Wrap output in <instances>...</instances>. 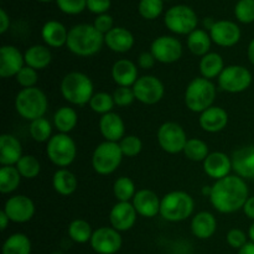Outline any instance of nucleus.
I'll list each match as a JSON object with an SVG mask.
<instances>
[{
  "label": "nucleus",
  "instance_id": "1",
  "mask_svg": "<svg viewBox=\"0 0 254 254\" xmlns=\"http://www.w3.org/2000/svg\"><path fill=\"white\" fill-rule=\"evenodd\" d=\"M250 198V189L245 179L228 175L217 180L211 188L210 201L213 208L221 213H235L243 210Z\"/></svg>",
  "mask_w": 254,
  "mask_h": 254
},
{
  "label": "nucleus",
  "instance_id": "2",
  "mask_svg": "<svg viewBox=\"0 0 254 254\" xmlns=\"http://www.w3.org/2000/svg\"><path fill=\"white\" fill-rule=\"evenodd\" d=\"M104 44V35L93 25L79 24L72 27L67 37V49L79 57H89L98 54Z\"/></svg>",
  "mask_w": 254,
  "mask_h": 254
},
{
  "label": "nucleus",
  "instance_id": "3",
  "mask_svg": "<svg viewBox=\"0 0 254 254\" xmlns=\"http://www.w3.org/2000/svg\"><path fill=\"white\" fill-rule=\"evenodd\" d=\"M61 94L67 102H69L73 106H84L89 103L93 97V82L82 72H69L62 78Z\"/></svg>",
  "mask_w": 254,
  "mask_h": 254
},
{
  "label": "nucleus",
  "instance_id": "4",
  "mask_svg": "<svg viewBox=\"0 0 254 254\" xmlns=\"http://www.w3.org/2000/svg\"><path fill=\"white\" fill-rule=\"evenodd\" d=\"M49 101L44 91L37 87L22 88L15 98V109L17 114L26 121H36L44 118L47 112Z\"/></svg>",
  "mask_w": 254,
  "mask_h": 254
},
{
  "label": "nucleus",
  "instance_id": "5",
  "mask_svg": "<svg viewBox=\"0 0 254 254\" xmlns=\"http://www.w3.org/2000/svg\"><path fill=\"white\" fill-rule=\"evenodd\" d=\"M195 201L185 191H171L161 198L160 216L169 222H183L193 212Z\"/></svg>",
  "mask_w": 254,
  "mask_h": 254
},
{
  "label": "nucleus",
  "instance_id": "6",
  "mask_svg": "<svg viewBox=\"0 0 254 254\" xmlns=\"http://www.w3.org/2000/svg\"><path fill=\"white\" fill-rule=\"evenodd\" d=\"M216 98V87L212 81L196 77L188 84L185 91V104L193 113H202L212 107Z\"/></svg>",
  "mask_w": 254,
  "mask_h": 254
},
{
  "label": "nucleus",
  "instance_id": "7",
  "mask_svg": "<svg viewBox=\"0 0 254 254\" xmlns=\"http://www.w3.org/2000/svg\"><path fill=\"white\" fill-rule=\"evenodd\" d=\"M123 156L119 143L106 140L94 149L92 166L99 175H111L119 168Z\"/></svg>",
  "mask_w": 254,
  "mask_h": 254
},
{
  "label": "nucleus",
  "instance_id": "8",
  "mask_svg": "<svg viewBox=\"0 0 254 254\" xmlns=\"http://www.w3.org/2000/svg\"><path fill=\"white\" fill-rule=\"evenodd\" d=\"M46 154L52 164L59 168H67L76 159V143L68 134L59 133L47 141Z\"/></svg>",
  "mask_w": 254,
  "mask_h": 254
},
{
  "label": "nucleus",
  "instance_id": "9",
  "mask_svg": "<svg viewBox=\"0 0 254 254\" xmlns=\"http://www.w3.org/2000/svg\"><path fill=\"white\" fill-rule=\"evenodd\" d=\"M164 22L171 32L179 35H190L197 29L198 19L191 7L186 5H176L166 11Z\"/></svg>",
  "mask_w": 254,
  "mask_h": 254
},
{
  "label": "nucleus",
  "instance_id": "10",
  "mask_svg": "<svg viewBox=\"0 0 254 254\" xmlns=\"http://www.w3.org/2000/svg\"><path fill=\"white\" fill-rule=\"evenodd\" d=\"M253 81L250 69L241 64L226 66L218 77V86L228 93H242L247 91Z\"/></svg>",
  "mask_w": 254,
  "mask_h": 254
},
{
  "label": "nucleus",
  "instance_id": "11",
  "mask_svg": "<svg viewBox=\"0 0 254 254\" xmlns=\"http://www.w3.org/2000/svg\"><path fill=\"white\" fill-rule=\"evenodd\" d=\"M189 138L180 124L166 122L158 130V143L164 151L169 154H179L184 151Z\"/></svg>",
  "mask_w": 254,
  "mask_h": 254
},
{
  "label": "nucleus",
  "instance_id": "12",
  "mask_svg": "<svg viewBox=\"0 0 254 254\" xmlns=\"http://www.w3.org/2000/svg\"><path fill=\"white\" fill-rule=\"evenodd\" d=\"M133 91L136 101L141 102L143 104L153 106L163 99L165 94V87L158 77L146 74L139 77L133 86Z\"/></svg>",
  "mask_w": 254,
  "mask_h": 254
},
{
  "label": "nucleus",
  "instance_id": "13",
  "mask_svg": "<svg viewBox=\"0 0 254 254\" xmlns=\"http://www.w3.org/2000/svg\"><path fill=\"white\" fill-rule=\"evenodd\" d=\"M150 52L161 64H174L183 56V45L174 36H159L151 42Z\"/></svg>",
  "mask_w": 254,
  "mask_h": 254
},
{
  "label": "nucleus",
  "instance_id": "14",
  "mask_svg": "<svg viewBox=\"0 0 254 254\" xmlns=\"http://www.w3.org/2000/svg\"><path fill=\"white\" fill-rule=\"evenodd\" d=\"M92 250L98 254H116L121 251L123 240L121 232L113 227H99L91 238Z\"/></svg>",
  "mask_w": 254,
  "mask_h": 254
},
{
  "label": "nucleus",
  "instance_id": "15",
  "mask_svg": "<svg viewBox=\"0 0 254 254\" xmlns=\"http://www.w3.org/2000/svg\"><path fill=\"white\" fill-rule=\"evenodd\" d=\"M2 211L7 215L10 222L25 223L34 217L35 203L27 196L16 195L7 198Z\"/></svg>",
  "mask_w": 254,
  "mask_h": 254
},
{
  "label": "nucleus",
  "instance_id": "16",
  "mask_svg": "<svg viewBox=\"0 0 254 254\" xmlns=\"http://www.w3.org/2000/svg\"><path fill=\"white\" fill-rule=\"evenodd\" d=\"M25 64L24 55L17 47L11 45H4L0 49V76L2 78L16 77Z\"/></svg>",
  "mask_w": 254,
  "mask_h": 254
},
{
  "label": "nucleus",
  "instance_id": "17",
  "mask_svg": "<svg viewBox=\"0 0 254 254\" xmlns=\"http://www.w3.org/2000/svg\"><path fill=\"white\" fill-rule=\"evenodd\" d=\"M210 36L212 42L218 46L232 47L241 40V29L236 22L220 20L211 27Z\"/></svg>",
  "mask_w": 254,
  "mask_h": 254
},
{
  "label": "nucleus",
  "instance_id": "18",
  "mask_svg": "<svg viewBox=\"0 0 254 254\" xmlns=\"http://www.w3.org/2000/svg\"><path fill=\"white\" fill-rule=\"evenodd\" d=\"M232 170L245 180H254V144L245 145L233 151L231 156Z\"/></svg>",
  "mask_w": 254,
  "mask_h": 254
},
{
  "label": "nucleus",
  "instance_id": "19",
  "mask_svg": "<svg viewBox=\"0 0 254 254\" xmlns=\"http://www.w3.org/2000/svg\"><path fill=\"white\" fill-rule=\"evenodd\" d=\"M136 212L131 202H117L109 212V222L114 230L119 232L129 231L135 225Z\"/></svg>",
  "mask_w": 254,
  "mask_h": 254
},
{
  "label": "nucleus",
  "instance_id": "20",
  "mask_svg": "<svg viewBox=\"0 0 254 254\" xmlns=\"http://www.w3.org/2000/svg\"><path fill=\"white\" fill-rule=\"evenodd\" d=\"M131 203L141 217L153 218L160 213L161 200L154 191L148 189L139 190L131 200Z\"/></svg>",
  "mask_w": 254,
  "mask_h": 254
},
{
  "label": "nucleus",
  "instance_id": "21",
  "mask_svg": "<svg viewBox=\"0 0 254 254\" xmlns=\"http://www.w3.org/2000/svg\"><path fill=\"white\" fill-rule=\"evenodd\" d=\"M232 170V161L227 154L222 151H213L208 154L203 161V171L213 180H221L230 175Z\"/></svg>",
  "mask_w": 254,
  "mask_h": 254
},
{
  "label": "nucleus",
  "instance_id": "22",
  "mask_svg": "<svg viewBox=\"0 0 254 254\" xmlns=\"http://www.w3.org/2000/svg\"><path fill=\"white\" fill-rule=\"evenodd\" d=\"M99 130L107 141L119 143L126 136V124L119 114L111 112L99 119Z\"/></svg>",
  "mask_w": 254,
  "mask_h": 254
},
{
  "label": "nucleus",
  "instance_id": "23",
  "mask_svg": "<svg viewBox=\"0 0 254 254\" xmlns=\"http://www.w3.org/2000/svg\"><path fill=\"white\" fill-rule=\"evenodd\" d=\"M200 127L207 133H218L228 124V113L222 107L212 106L200 114Z\"/></svg>",
  "mask_w": 254,
  "mask_h": 254
},
{
  "label": "nucleus",
  "instance_id": "24",
  "mask_svg": "<svg viewBox=\"0 0 254 254\" xmlns=\"http://www.w3.org/2000/svg\"><path fill=\"white\" fill-rule=\"evenodd\" d=\"M22 158V148L19 139L11 134L0 136V164L1 166H15Z\"/></svg>",
  "mask_w": 254,
  "mask_h": 254
},
{
  "label": "nucleus",
  "instance_id": "25",
  "mask_svg": "<svg viewBox=\"0 0 254 254\" xmlns=\"http://www.w3.org/2000/svg\"><path fill=\"white\" fill-rule=\"evenodd\" d=\"M104 44L113 52L126 54L134 46V36L126 27H113L104 35Z\"/></svg>",
  "mask_w": 254,
  "mask_h": 254
},
{
  "label": "nucleus",
  "instance_id": "26",
  "mask_svg": "<svg viewBox=\"0 0 254 254\" xmlns=\"http://www.w3.org/2000/svg\"><path fill=\"white\" fill-rule=\"evenodd\" d=\"M112 77L118 87H133L138 81V67L129 60H118L112 67Z\"/></svg>",
  "mask_w": 254,
  "mask_h": 254
},
{
  "label": "nucleus",
  "instance_id": "27",
  "mask_svg": "<svg viewBox=\"0 0 254 254\" xmlns=\"http://www.w3.org/2000/svg\"><path fill=\"white\" fill-rule=\"evenodd\" d=\"M216 230H217V220L212 213L207 211L198 212L191 221L192 235L198 240H208L215 235Z\"/></svg>",
  "mask_w": 254,
  "mask_h": 254
},
{
  "label": "nucleus",
  "instance_id": "28",
  "mask_svg": "<svg viewBox=\"0 0 254 254\" xmlns=\"http://www.w3.org/2000/svg\"><path fill=\"white\" fill-rule=\"evenodd\" d=\"M41 36L45 44L54 49L64 46L67 44V37H68V31L64 27V24L56 20H50L42 26Z\"/></svg>",
  "mask_w": 254,
  "mask_h": 254
},
{
  "label": "nucleus",
  "instance_id": "29",
  "mask_svg": "<svg viewBox=\"0 0 254 254\" xmlns=\"http://www.w3.org/2000/svg\"><path fill=\"white\" fill-rule=\"evenodd\" d=\"M25 64L40 71L45 69L52 61V54L49 47L44 45H34L29 47L24 54Z\"/></svg>",
  "mask_w": 254,
  "mask_h": 254
},
{
  "label": "nucleus",
  "instance_id": "30",
  "mask_svg": "<svg viewBox=\"0 0 254 254\" xmlns=\"http://www.w3.org/2000/svg\"><path fill=\"white\" fill-rule=\"evenodd\" d=\"M200 72L201 77L207 79H213L216 77H220L222 71L225 69V62H223L222 56L217 52H208L200 60Z\"/></svg>",
  "mask_w": 254,
  "mask_h": 254
},
{
  "label": "nucleus",
  "instance_id": "31",
  "mask_svg": "<svg viewBox=\"0 0 254 254\" xmlns=\"http://www.w3.org/2000/svg\"><path fill=\"white\" fill-rule=\"evenodd\" d=\"M52 186L55 191L62 196H69L78 186L76 175L67 169H59L52 178Z\"/></svg>",
  "mask_w": 254,
  "mask_h": 254
},
{
  "label": "nucleus",
  "instance_id": "32",
  "mask_svg": "<svg viewBox=\"0 0 254 254\" xmlns=\"http://www.w3.org/2000/svg\"><path fill=\"white\" fill-rule=\"evenodd\" d=\"M78 123L77 112L71 107H61L54 116V126L60 133L67 134L73 130Z\"/></svg>",
  "mask_w": 254,
  "mask_h": 254
},
{
  "label": "nucleus",
  "instance_id": "33",
  "mask_svg": "<svg viewBox=\"0 0 254 254\" xmlns=\"http://www.w3.org/2000/svg\"><path fill=\"white\" fill-rule=\"evenodd\" d=\"M211 42L212 40L210 34L202 29H196L188 36V47L195 56L203 57L207 55L211 49Z\"/></svg>",
  "mask_w": 254,
  "mask_h": 254
},
{
  "label": "nucleus",
  "instance_id": "34",
  "mask_svg": "<svg viewBox=\"0 0 254 254\" xmlns=\"http://www.w3.org/2000/svg\"><path fill=\"white\" fill-rule=\"evenodd\" d=\"M2 254H31V241L24 233H14L2 245Z\"/></svg>",
  "mask_w": 254,
  "mask_h": 254
},
{
  "label": "nucleus",
  "instance_id": "35",
  "mask_svg": "<svg viewBox=\"0 0 254 254\" xmlns=\"http://www.w3.org/2000/svg\"><path fill=\"white\" fill-rule=\"evenodd\" d=\"M22 176L16 166H2L0 169V192L6 195L19 188Z\"/></svg>",
  "mask_w": 254,
  "mask_h": 254
},
{
  "label": "nucleus",
  "instance_id": "36",
  "mask_svg": "<svg viewBox=\"0 0 254 254\" xmlns=\"http://www.w3.org/2000/svg\"><path fill=\"white\" fill-rule=\"evenodd\" d=\"M68 236L73 242L84 245L87 242H91V238L93 236L91 225L84 220H73L68 226Z\"/></svg>",
  "mask_w": 254,
  "mask_h": 254
},
{
  "label": "nucleus",
  "instance_id": "37",
  "mask_svg": "<svg viewBox=\"0 0 254 254\" xmlns=\"http://www.w3.org/2000/svg\"><path fill=\"white\" fill-rule=\"evenodd\" d=\"M183 153L185 154L189 160L196 161V163L202 161L203 163L205 159L208 156V154H210V151H208V145L205 141L197 138H191L186 143Z\"/></svg>",
  "mask_w": 254,
  "mask_h": 254
},
{
  "label": "nucleus",
  "instance_id": "38",
  "mask_svg": "<svg viewBox=\"0 0 254 254\" xmlns=\"http://www.w3.org/2000/svg\"><path fill=\"white\" fill-rule=\"evenodd\" d=\"M113 193L118 202H130L136 193L133 180L127 176L117 179L113 185Z\"/></svg>",
  "mask_w": 254,
  "mask_h": 254
},
{
  "label": "nucleus",
  "instance_id": "39",
  "mask_svg": "<svg viewBox=\"0 0 254 254\" xmlns=\"http://www.w3.org/2000/svg\"><path fill=\"white\" fill-rule=\"evenodd\" d=\"M16 169L20 175L25 179H35L39 176L41 171V164L39 159L34 155H22V158L17 161Z\"/></svg>",
  "mask_w": 254,
  "mask_h": 254
},
{
  "label": "nucleus",
  "instance_id": "40",
  "mask_svg": "<svg viewBox=\"0 0 254 254\" xmlns=\"http://www.w3.org/2000/svg\"><path fill=\"white\" fill-rule=\"evenodd\" d=\"M30 135L37 143H45L52 138V126L46 118H39L30 123Z\"/></svg>",
  "mask_w": 254,
  "mask_h": 254
},
{
  "label": "nucleus",
  "instance_id": "41",
  "mask_svg": "<svg viewBox=\"0 0 254 254\" xmlns=\"http://www.w3.org/2000/svg\"><path fill=\"white\" fill-rule=\"evenodd\" d=\"M88 104L92 111L98 114H102V116H104L107 113H111L113 111L114 106H116L113 94H109L107 92H99V93L93 94V97H92L91 102Z\"/></svg>",
  "mask_w": 254,
  "mask_h": 254
},
{
  "label": "nucleus",
  "instance_id": "42",
  "mask_svg": "<svg viewBox=\"0 0 254 254\" xmlns=\"http://www.w3.org/2000/svg\"><path fill=\"white\" fill-rule=\"evenodd\" d=\"M163 0H140L139 14L146 20H154L163 12Z\"/></svg>",
  "mask_w": 254,
  "mask_h": 254
},
{
  "label": "nucleus",
  "instance_id": "43",
  "mask_svg": "<svg viewBox=\"0 0 254 254\" xmlns=\"http://www.w3.org/2000/svg\"><path fill=\"white\" fill-rule=\"evenodd\" d=\"M119 146H121V150L124 156L134 158L140 154L141 149H143V143L136 135H126L119 141Z\"/></svg>",
  "mask_w": 254,
  "mask_h": 254
},
{
  "label": "nucleus",
  "instance_id": "44",
  "mask_svg": "<svg viewBox=\"0 0 254 254\" xmlns=\"http://www.w3.org/2000/svg\"><path fill=\"white\" fill-rule=\"evenodd\" d=\"M235 15L242 24H251L254 21V0H240L236 4Z\"/></svg>",
  "mask_w": 254,
  "mask_h": 254
},
{
  "label": "nucleus",
  "instance_id": "45",
  "mask_svg": "<svg viewBox=\"0 0 254 254\" xmlns=\"http://www.w3.org/2000/svg\"><path fill=\"white\" fill-rule=\"evenodd\" d=\"M113 99L116 106L128 107L135 101L133 87H118L113 93Z\"/></svg>",
  "mask_w": 254,
  "mask_h": 254
},
{
  "label": "nucleus",
  "instance_id": "46",
  "mask_svg": "<svg viewBox=\"0 0 254 254\" xmlns=\"http://www.w3.org/2000/svg\"><path fill=\"white\" fill-rule=\"evenodd\" d=\"M16 82L24 88H31L35 87V84L37 83V79H39V74H37L36 69L31 68L29 66H25L19 73L16 74Z\"/></svg>",
  "mask_w": 254,
  "mask_h": 254
},
{
  "label": "nucleus",
  "instance_id": "47",
  "mask_svg": "<svg viewBox=\"0 0 254 254\" xmlns=\"http://www.w3.org/2000/svg\"><path fill=\"white\" fill-rule=\"evenodd\" d=\"M57 6L62 12L77 15L87 7V0H56Z\"/></svg>",
  "mask_w": 254,
  "mask_h": 254
},
{
  "label": "nucleus",
  "instance_id": "48",
  "mask_svg": "<svg viewBox=\"0 0 254 254\" xmlns=\"http://www.w3.org/2000/svg\"><path fill=\"white\" fill-rule=\"evenodd\" d=\"M226 240H227V243L231 247L238 251L248 243L247 235L242 230H240V228H232L231 231H228Z\"/></svg>",
  "mask_w": 254,
  "mask_h": 254
},
{
  "label": "nucleus",
  "instance_id": "49",
  "mask_svg": "<svg viewBox=\"0 0 254 254\" xmlns=\"http://www.w3.org/2000/svg\"><path fill=\"white\" fill-rule=\"evenodd\" d=\"M93 26L96 27L101 34H108V32L113 29V17L108 14L98 15V16L96 17V20H94Z\"/></svg>",
  "mask_w": 254,
  "mask_h": 254
},
{
  "label": "nucleus",
  "instance_id": "50",
  "mask_svg": "<svg viewBox=\"0 0 254 254\" xmlns=\"http://www.w3.org/2000/svg\"><path fill=\"white\" fill-rule=\"evenodd\" d=\"M111 7V0H87V9L93 14H106Z\"/></svg>",
  "mask_w": 254,
  "mask_h": 254
},
{
  "label": "nucleus",
  "instance_id": "51",
  "mask_svg": "<svg viewBox=\"0 0 254 254\" xmlns=\"http://www.w3.org/2000/svg\"><path fill=\"white\" fill-rule=\"evenodd\" d=\"M155 61V57L153 56L151 52H141L138 56V64L139 67L143 69H149L151 68V67H154Z\"/></svg>",
  "mask_w": 254,
  "mask_h": 254
},
{
  "label": "nucleus",
  "instance_id": "52",
  "mask_svg": "<svg viewBox=\"0 0 254 254\" xmlns=\"http://www.w3.org/2000/svg\"><path fill=\"white\" fill-rule=\"evenodd\" d=\"M10 26V19L4 9H0V34H5Z\"/></svg>",
  "mask_w": 254,
  "mask_h": 254
},
{
  "label": "nucleus",
  "instance_id": "53",
  "mask_svg": "<svg viewBox=\"0 0 254 254\" xmlns=\"http://www.w3.org/2000/svg\"><path fill=\"white\" fill-rule=\"evenodd\" d=\"M243 212H245V215L248 218L254 221V196L248 198L247 202L245 203V206H243Z\"/></svg>",
  "mask_w": 254,
  "mask_h": 254
},
{
  "label": "nucleus",
  "instance_id": "54",
  "mask_svg": "<svg viewBox=\"0 0 254 254\" xmlns=\"http://www.w3.org/2000/svg\"><path fill=\"white\" fill-rule=\"evenodd\" d=\"M9 222L10 220L9 217H7V215L4 212V211H1V212H0V228H1V231L6 230Z\"/></svg>",
  "mask_w": 254,
  "mask_h": 254
},
{
  "label": "nucleus",
  "instance_id": "55",
  "mask_svg": "<svg viewBox=\"0 0 254 254\" xmlns=\"http://www.w3.org/2000/svg\"><path fill=\"white\" fill-rule=\"evenodd\" d=\"M237 254H254V243L248 242L245 247L241 248Z\"/></svg>",
  "mask_w": 254,
  "mask_h": 254
},
{
  "label": "nucleus",
  "instance_id": "56",
  "mask_svg": "<svg viewBox=\"0 0 254 254\" xmlns=\"http://www.w3.org/2000/svg\"><path fill=\"white\" fill-rule=\"evenodd\" d=\"M247 55H248V59H250L251 64H252L254 66V39L250 42V45H248Z\"/></svg>",
  "mask_w": 254,
  "mask_h": 254
},
{
  "label": "nucleus",
  "instance_id": "57",
  "mask_svg": "<svg viewBox=\"0 0 254 254\" xmlns=\"http://www.w3.org/2000/svg\"><path fill=\"white\" fill-rule=\"evenodd\" d=\"M248 237H250L251 242L254 243V222L251 225L250 230H248Z\"/></svg>",
  "mask_w": 254,
  "mask_h": 254
},
{
  "label": "nucleus",
  "instance_id": "58",
  "mask_svg": "<svg viewBox=\"0 0 254 254\" xmlns=\"http://www.w3.org/2000/svg\"><path fill=\"white\" fill-rule=\"evenodd\" d=\"M52 254H64L62 252H60V251H56V252H54Z\"/></svg>",
  "mask_w": 254,
  "mask_h": 254
},
{
  "label": "nucleus",
  "instance_id": "59",
  "mask_svg": "<svg viewBox=\"0 0 254 254\" xmlns=\"http://www.w3.org/2000/svg\"><path fill=\"white\" fill-rule=\"evenodd\" d=\"M39 1H42V2H49V1H51V0H39Z\"/></svg>",
  "mask_w": 254,
  "mask_h": 254
}]
</instances>
